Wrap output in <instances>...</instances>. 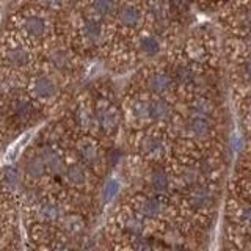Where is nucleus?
Masks as SVG:
<instances>
[{
  "label": "nucleus",
  "mask_w": 251,
  "mask_h": 251,
  "mask_svg": "<svg viewBox=\"0 0 251 251\" xmlns=\"http://www.w3.org/2000/svg\"><path fill=\"white\" fill-rule=\"evenodd\" d=\"M218 202V190L215 182H202L196 184L184 190V204L193 215H209L215 210Z\"/></svg>",
  "instance_id": "nucleus-1"
},
{
  "label": "nucleus",
  "mask_w": 251,
  "mask_h": 251,
  "mask_svg": "<svg viewBox=\"0 0 251 251\" xmlns=\"http://www.w3.org/2000/svg\"><path fill=\"white\" fill-rule=\"evenodd\" d=\"M180 132H182L184 138L195 146L207 145L217 135V120L185 115L180 123Z\"/></svg>",
  "instance_id": "nucleus-2"
},
{
  "label": "nucleus",
  "mask_w": 251,
  "mask_h": 251,
  "mask_svg": "<svg viewBox=\"0 0 251 251\" xmlns=\"http://www.w3.org/2000/svg\"><path fill=\"white\" fill-rule=\"evenodd\" d=\"M138 154L151 160H162L168 154V140L159 130H143L137 141Z\"/></svg>",
  "instance_id": "nucleus-3"
},
{
  "label": "nucleus",
  "mask_w": 251,
  "mask_h": 251,
  "mask_svg": "<svg viewBox=\"0 0 251 251\" xmlns=\"http://www.w3.org/2000/svg\"><path fill=\"white\" fill-rule=\"evenodd\" d=\"M135 212L145 220H162L168 217L170 206L165 201V196L159 195H141L137 200Z\"/></svg>",
  "instance_id": "nucleus-4"
},
{
  "label": "nucleus",
  "mask_w": 251,
  "mask_h": 251,
  "mask_svg": "<svg viewBox=\"0 0 251 251\" xmlns=\"http://www.w3.org/2000/svg\"><path fill=\"white\" fill-rule=\"evenodd\" d=\"M145 88L151 96H162L167 98L175 91L176 83L173 80L170 71L154 69L145 77Z\"/></svg>",
  "instance_id": "nucleus-5"
},
{
  "label": "nucleus",
  "mask_w": 251,
  "mask_h": 251,
  "mask_svg": "<svg viewBox=\"0 0 251 251\" xmlns=\"http://www.w3.org/2000/svg\"><path fill=\"white\" fill-rule=\"evenodd\" d=\"M195 163L200 170V175L202 180H207V182H217V179L220 177L223 171V162L220 159L218 154L214 152H200L195 157Z\"/></svg>",
  "instance_id": "nucleus-6"
},
{
  "label": "nucleus",
  "mask_w": 251,
  "mask_h": 251,
  "mask_svg": "<svg viewBox=\"0 0 251 251\" xmlns=\"http://www.w3.org/2000/svg\"><path fill=\"white\" fill-rule=\"evenodd\" d=\"M116 21L124 30H140L146 21V11L137 3H126L118 8Z\"/></svg>",
  "instance_id": "nucleus-7"
},
{
  "label": "nucleus",
  "mask_w": 251,
  "mask_h": 251,
  "mask_svg": "<svg viewBox=\"0 0 251 251\" xmlns=\"http://www.w3.org/2000/svg\"><path fill=\"white\" fill-rule=\"evenodd\" d=\"M173 185H175V177H173V173H170L162 165H157L154 167L148 175V187L151 193L159 195V196H168L173 190Z\"/></svg>",
  "instance_id": "nucleus-8"
},
{
  "label": "nucleus",
  "mask_w": 251,
  "mask_h": 251,
  "mask_svg": "<svg viewBox=\"0 0 251 251\" xmlns=\"http://www.w3.org/2000/svg\"><path fill=\"white\" fill-rule=\"evenodd\" d=\"M176 110L167 98L149 96V121L151 124L165 126L175 120Z\"/></svg>",
  "instance_id": "nucleus-9"
},
{
  "label": "nucleus",
  "mask_w": 251,
  "mask_h": 251,
  "mask_svg": "<svg viewBox=\"0 0 251 251\" xmlns=\"http://www.w3.org/2000/svg\"><path fill=\"white\" fill-rule=\"evenodd\" d=\"M187 115L217 120L218 105L214 100V98L209 96V94H193L187 102Z\"/></svg>",
  "instance_id": "nucleus-10"
},
{
  "label": "nucleus",
  "mask_w": 251,
  "mask_h": 251,
  "mask_svg": "<svg viewBox=\"0 0 251 251\" xmlns=\"http://www.w3.org/2000/svg\"><path fill=\"white\" fill-rule=\"evenodd\" d=\"M173 177H175V184L179 185L182 192L185 188H190L196 184L202 182V177L200 175V170L196 167L193 157H192V160L179 163L175 173H173Z\"/></svg>",
  "instance_id": "nucleus-11"
},
{
  "label": "nucleus",
  "mask_w": 251,
  "mask_h": 251,
  "mask_svg": "<svg viewBox=\"0 0 251 251\" xmlns=\"http://www.w3.org/2000/svg\"><path fill=\"white\" fill-rule=\"evenodd\" d=\"M162 39L159 36V33H141L138 36L137 41V50L141 57L145 58H154L162 52Z\"/></svg>",
  "instance_id": "nucleus-12"
},
{
  "label": "nucleus",
  "mask_w": 251,
  "mask_h": 251,
  "mask_svg": "<svg viewBox=\"0 0 251 251\" xmlns=\"http://www.w3.org/2000/svg\"><path fill=\"white\" fill-rule=\"evenodd\" d=\"M96 115V124L102 130L105 132H115L118 127H120L121 123V115L118 112V108H115L113 105H104L98 108Z\"/></svg>",
  "instance_id": "nucleus-13"
},
{
  "label": "nucleus",
  "mask_w": 251,
  "mask_h": 251,
  "mask_svg": "<svg viewBox=\"0 0 251 251\" xmlns=\"http://www.w3.org/2000/svg\"><path fill=\"white\" fill-rule=\"evenodd\" d=\"M57 83L53 82V78L47 75H39L36 77L33 83H31V93L33 96L39 100H49L55 98L57 94Z\"/></svg>",
  "instance_id": "nucleus-14"
},
{
  "label": "nucleus",
  "mask_w": 251,
  "mask_h": 251,
  "mask_svg": "<svg viewBox=\"0 0 251 251\" xmlns=\"http://www.w3.org/2000/svg\"><path fill=\"white\" fill-rule=\"evenodd\" d=\"M38 218L44 223H52V222H58L63 217V209L60 204L53 202V201H39L38 202V209H36Z\"/></svg>",
  "instance_id": "nucleus-15"
},
{
  "label": "nucleus",
  "mask_w": 251,
  "mask_h": 251,
  "mask_svg": "<svg viewBox=\"0 0 251 251\" xmlns=\"http://www.w3.org/2000/svg\"><path fill=\"white\" fill-rule=\"evenodd\" d=\"M123 229L133 239L143 237V235L146 234L145 218L141 215H138L137 212H133V214H127L123 218Z\"/></svg>",
  "instance_id": "nucleus-16"
},
{
  "label": "nucleus",
  "mask_w": 251,
  "mask_h": 251,
  "mask_svg": "<svg viewBox=\"0 0 251 251\" xmlns=\"http://www.w3.org/2000/svg\"><path fill=\"white\" fill-rule=\"evenodd\" d=\"M41 155L46 162V168L50 175H55V176L65 175L66 165H65V160H63V157L57 151H53L50 148H44Z\"/></svg>",
  "instance_id": "nucleus-17"
},
{
  "label": "nucleus",
  "mask_w": 251,
  "mask_h": 251,
  "mask_svg": "<svg viewBox=\"0 0 251 251\" xmlns=\"http://www.w3.org/2000/svg\"><path fill=\"white\" fill-rule=\"evenodd\" d=\"M234 220L243 232H251V201H239L234 207Z\"/></svg>",
  "instance_id": "nucleus-18"
},
{
  "label": "nucleus",
  "mask_w": 251,
  "mask_h": 251,
  "mask_svg": "<svg viewBox=\"0 0 251 251\" xmlns=\"http://www.w3.org/2000/svg\"><path fill=\"white\" fill-rule=\"evenodd\" d=\"M5 60L11 68L22 69V68H27L30 65L31 57H30V52L25 49V47L16 46V47H11L10 50H6Z\"/></svg>",
  "instance_id": "nucleus-19"
},
{
  "label": "nucleus",
  "mask_w": 251,
  "mask_h": 251,
  "mask_svg": "<svg viewBox=\"0 0 251 251\" xmlns=\"http://www.w3.org/2000/svg\"><path fill=\"white\" fill-rule=\"evenodd\" d=\"M130 115L138 124H151L149 121V98L138 96L130 104Z\"/></svg>",
  "instance_id": "nucleus-20"
},
{
  "label": "nucleus",
  "mask_w": 251,
  "mask_h": 251,
  "mask_svg": "<svg viewBox=\"0 0 251 251\" xmlns=\"http://www.w3.org/2000/svg\"><path fill=\"white\" fill-rule=\"evenodd\" d=\"M22 27L25 30V33L33 39L43 38L47 31V24L41 16H28V18L24 19Z\"/></svg>",
  "instance_id": "nucleus-21"
},
{
  "label": "nucleus",
  "mask_w": 251,
  "mask_h": 251,
  "mask_svg": "<svg viewBox=\"0 0 251 251\" xmlns=\"http://www.w3.org/2000/svg\"><path fill=\"white\" fill-rule=\"evenodd\" d=\"M82 35L85 38V41L88 44H99L104 39V28L102 25L94 19H90L83 24L82 27Z\"/></svg>",
  "instance_id": "nucleus-22"
},
{
  "label": "nucleus",
  "mask_w": 251,
  "mask_h": 251,
  "mask_svg": "<svg viewBox=\"0 0 251 251\" xmlns=\"http://www.w3.org/2000/svg\"><path fill=\"white\" fill-rule=\"evenodd\" d=\"M77 154H78V159H80L82 163H85L86 167H94V165L99 163V151L93 143H90V141H83V143L78 145Z\"/></svg>",
  "instance_id": "nucleus-23"
},
{
  "label": "nucleus",
  "mask_w": 251,
  "mask_h": 251,
  "mask_svg": "<svg viewBox=\"0 0 251 251\" xmlns=\"http://www.w3.org/2000/svg\"><path fill=\"white\" fill-rule=\"evenodd\" d=\"M65 177L71 185H75V187H80V185L86 184V179H88V176H86V170L80 163H73V165H69V167H66Z\"/></svg>",
  "instance_id": "nucleus-24"
},
{
  "label": "nucleus",
  "mask_w": 251,
  "mask_h": 251,
  "mask_svg": "<svg viewBox=\"0 0 251 251\" xmlns=\"http://www.w3.org/2000/svg\"><path fill=\"white\" fill-rule=\"evenodd\" d=\"M46 162L43 155H31L25 160V173L31 179H39L46 175Z\"/></svg>",
  "instance_id": "nucleus-25"
},
{
  "label": "nucleus",
  "mask_w": 251,
  "mask_h": 251,
  "mask_svg": "<svg viewBox=\"0 0 251 251\" xmlns=\"http://www.w3.org/2000/svg\"><path fill=\"white\" fill-rule=\"evenodd\" d=\"M91 8L98 18H108L118 11L116 0H91Z\"/></svg>",
  "instance_id": "nucleus-26"
},
{
  "label": "nucleus",
  "mask_w": 251,
  "mask_h": 251,
  "mask_svg": "<svg viewBox=\"0 0 251 251\" xmlns=\"http://www.w3.org/2000/svg\"><path fill=\"white\" fill-rule=\"evenodd\" d=\"M14 116L21 123H27L33 116V105L27 99H18L14 102Z\"/></svg>",
  "instance_id": "nucleus-27"
},
{
  "label": "nucleus",
  "mask_w": 251,
  "mask_h": 251,
  "mask_svg": "<svg viewBox=\"0 0 251 251\" xmlns=\"http://www.w3.org/2000/svg\"><path fill=\"white\" fill-rule=\"evenodd\" d=\"M49 63L57 71H66L71 66V57L65 49H55L49 55Z\"/></svg>",
  "instance_id": "nucleus-28"
},
{
  "label": "nucleus",
  "mask_w": 251,
  "mask_h": 251,
  "mask_svg": "<svg viewBox=\"0 0 251 251\" xmlns=\"http://www.w3.org/2000/svg\"><path fill=\"white\" fill-rule=\"evenodd\" d=\"M61 226L68 234L75 235V234L83 231L85 223L78 215H63L61 217Z\"/></svg>",
  "instance_id": "nucleus-29"
},
{
  "label": "nucleus",
  "mask_w": 251,
  "mask_h": 251,
  "mask_svg": "<svg viewBox=\"0 0 251 251\" xmlns=\"http://www.w3.org/2000/svg\"><path fill=\"white\" fill-rule=\"evenodd\" d=\"M3 184L8 190H19L21 185H22V177H21V173L13 168V167H8L3 171Z\"/></svg>",
  "instance_id": "nucleus-30"
},
{
  "label": "nucleus",
  "mask_w": 251,
  "mask_h": 251,
  "mask_svg": "<svg viewBox=\"0 0 251 251\" xmlns=\"http://www.w3.org/2000/svg\"><path fill=\"white\" fill-rule=\"evenodd\" d=\"M237 75L240 78V82L248 88L251 86V53L250 55H243L239 68H237Z\"/></svg>",
  "instance_id": "nucleus-31"
},
{
  "label": "nucleus",
  "mask_w": 251,
  "mask_h": 251,
  "mask_svg": "<svg viewBox=\"0 0 251 251\" xmlns=\"http://www.w3.org/2000/svg\"><path fill=\"white\" fill-rule=\"evenodd\" d=\"M120 190H121V184L113 177L108 179L107 182L104 184V187H102V201L112 202L118 196V193H120Z\"/></svg>",
  "instance_id": "nucleus-32"
},
{
  "label": "nucleus",
  "mask_w": 251,
  "mask_h": 251,
  "mask_svg": "<svg viewBox=\"0 0 251 251\" xmlns=\"http://www.w3.org/2000/svg\"><path fill=\"white\" fill-rule=\"evenodd\" d=\"M77 118H78V123H80L82 127L88 129L93 123H96V115H91L86 108H80L77 113Z\"/></svg>",
  "instance_id": "nucleus-33"
},
{
  "label": "nucleus",
  "mask_w": 251,
  "mask_h": 251,
  "mask_svg": "<svg viewBox=\"0 0 251 251\" xmlns=\"http://www.w3.org/2000/svg\"><path fill=\"white\" fill-rule=\"evenodd\" d=\"M242 108H243V112H245V115L251 116V86H248V88L245 90V93H243Z\"/></svg>",
  "instance_id": "nucleus-34"
},
{
  "label": "nucleus",
  "mask_w": 251,
  "mask_h": 251,
  "mask_svg": "<svg viewBox=\"0 0 251 251\" xmlns=\"http://www.w3.org/2000/svg\"><path fill=\"white\" fill-rule=\"evenodd\" d=\"M43 2L50 8H61L63 5L68 3V0H43Z\"/></svg>",
  "instance_id": "nucleus-35"
},
{
  "label": "nucleus",
  "mask_w": 251,
  "mask_h": 251,
  "mask_svg": "<svg viewBox=\"0 0 251 251\" xmlns=\"http://www.w3.org/2000/svg\"><path fill=\"white\" fill-rule=\"evenodd\" d=\"M0 116H2V110H0Z\"/></svg>",
  "instance_id": "nucleus-36"
}]
</instances>
